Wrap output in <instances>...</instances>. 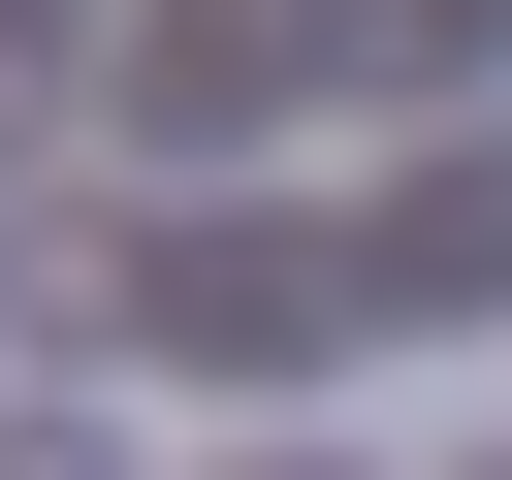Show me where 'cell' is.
Segmentation results:
<instances>
[{"instance_id":"cell-1","label":"cell","mask_w":512,"mask_h":480,"mask_svg":"<svg viewBox=\"0 0 512 480\" xmlns=\"http://www.w3.org/2000/svg\"><path fill=\"white\" fill-rule=\"evenodd\" d=\"M160 320H192L224 384H320V352H352V224H160Z\"/></svg>"},{"instance_id":"cell-2","label":"cell","mask_w":512,"mask_h":480,"mask_svg":"<svg viewBox=\"0 0 512 480\" xmlns=\"http://www.w3.org/2000/svg\"><path fill=\"white\" fill-rule=\"evenodd\" d=\"M352 320H512V128H448V160L352 224Z\"/></svg>"},{"instance_id":"cell-3","label":"cell","mask_w":512,"mask_h":480,"mask_svg":"<svg viewBox=\"0 0 512 480\" xmlns=\"http://www.w3.org/2000/svg\"><path fill=\"white\" fill-rule=\"evenodd\" d=\"M384 64H416V96H448V64H512V0H384Z\"/></svg>"},{"instance_id":"cell-4","label":"cell","mask_w":512,"mask_h":480,"mask_svg":"<svg viewBox=\"0 0 512 480\" xmlns=\"http://www.w3.org/2000/svg\"><path fill=\"white\" fill-rule=\"evenodd\" d=\"M0 480H128V448H96V416H0Z\"/></svg>"},{"instance_id":"cell-5","label":"cell","mask_w":512,"mask_h":480,"mask_svg":"<svg viewBox=\"0 0 512 480\" xmlns=\"http://www.w3.org/2000/svg\"><path fill=\"white\" fill-rule=\"evenodd\" d=\"M224 480H352V448H224Z\"/></svg>"},{"instance_id":"cell-6","label":"cell","mask_w":512,"mask_h":480,"mask_svg":"<svg viewBox=\"0 0 512 480\" xmlns=\"http://www.w3.org/2000/svg\"><path fill=\"white\" fill-rule=\"evenodd\" d=\"M480 480H512V448H480Z\"/></svg>"}]
</instances>
